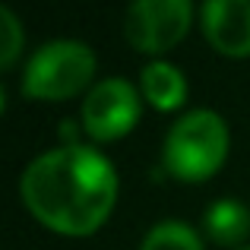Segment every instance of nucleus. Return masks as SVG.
I'll return each mask as SVG.
<instances>
[{
  "label": "nucleus",
  "mask_w": 250,
  "mask_h": 250,
  "mask_svg": "<svg viewBox=\"0 0 250 250\" xmlns=\"http://www.w3.org/2000/svg\"><path fill=\"white\" fill-rule=\"evenodd\" d=\"M19 193L42 225L61 234H92L117 200L114 165L92 146H61L42 152L22 171Z\"/></svg>",
  "instance_id": "nucleus-1"
},
{
  "label": "nucleus",
  "mask_w": 250,
  "mask_h": 250,
  "mask_svg": "<svg viewBox=\"0 0 250 250\" xmlns=\"http://www.w3.org/2000/svg\"><path fill=\"white\" fill-rule=\"evenodd\" d=\"M228 155V127L215 111H190L168 130L162 165L177 181H206Z\"/></svg>",
  "instance_id": "nucleus-2"
},
{
  "label": "nucleus",
  "mask_w": 250,
  "mask_h": 250,
  "mask_svg": "<svg viewBox=\"0 0 250 250\" xmlns=\"http://www.w3.org/2000/svg\"><path fill=\"white\" fill-rule=\"evenodd\" d=\"M92 73H95V54L89 44L61 38V42L42 44L29 57L22 73V92L42 102H61L85 89Z\"/></svg>",
  "instance_id": "nucleus-3"
},
{
  "label": "nucleus",
  "mask_w": 250,
  "mask_h": 250,
  "mask_svg": "<svg viewBox=\"0 0 250 250\" xmlns=\"http://www.w3.org/2000/svg\"><path fill=\"white\" fill-rule=\"evenodd\" d=\"M83 130L92 140H121L140 121V95L127 80L111 76L92 85L83 102Z\"/></svg>",
  "instance_id": "nucleus-4"
},
{
  "label": "nucleus",
  "mask_w": 250,
  "mask_h": 250,
  "mask_svg": "<svg viewBox=\"0 0 250 250\" xmlns=\"http://www.w3.org/2000/svg\"><path fill=\"white\" fill-rule=\"evenodd\" d=\"M190 16L187 0H140L127 10V38L143 54H162L187 35Z\"/></svg>",
  "instance_id": "nucleus-5"
},
{
  "label": "nucleus",
  "mask_w": 250,
  "mask_h": 250,
  "mask_svg": "<svg viewBox=\"0 0 250 250\" xmlns=\"http://www.w3.org/2000/svg\"><path fill=\"white\" fill-rule=\"evenodd\" d=\"M209 44L225 57L250 54V0H209L200 6Z\"/></svg>",
  "instance_id": "nucleus-6"
},
{
  "label": "nucleus",
  "mask_w": 250,
  "mask_h": 250,
  "mask_svg": "<svg viewBox=\"0 0 250 250\" xmlns=\"http://www.w3.org/2000/svg\"><path fill=\"white\" fill-rule=\"evenodd\" d=\"M206 234L222 247H234L250 234V209L241 200H215L203 212Z\"/></svg>",
  "instance_id": "nucleus-7"
},
{
  "label": "nucleus",
  "mask_w": 250,
  "mask_h": 250,
  "mask_svg": "<svg viewBox=\"0 0 250 250\" xmlns=\"http://www.w3.org/2000/svg\"><path fill=\"white\" fill-rule=\"evenodd\" d=\"M143 95L159 111H174L187 98V80H184V73L177 67H171L165 61H155L143 70Z\"/></svg>",
  "instance_id": "nucleus-8"
},
{
  "label": "nucleus",
  "mask_w": 250,
  "mask_h": 250,
  "mask_svg": "<svg viewBox=\"0 0 250 250\" xmlns=\"http://www.w3.org/2000/svg\"><path fill=\"white\" fill-rule=\"evenodd\" d=\"M140 250H203V241L187 222H159Z\"/></svg>",
  "instance_id": "nucleus-9"
},
{
  "label": "nucleus",
  "mask_w": 250,
  "mask_h": 250,
  "mask_svg": "<svg viewBox=\"0 0 250 250\" xmlns=\"http://www.w3.org/2000/svg\"><path fill=\"white\" fill-rule=\"evenodd\" d=\"M19 51H22V25L13 16V10L0 3V67L16 63Z\"/></svg>",
  "instance_id": "nucleus-10"
},
{
  "label": "nucleus",
  "mask_w": 250,
  "mask_h": 250,
  "mask_svg": "<svg viewBox=\"0 0 250 250\" xmlns=\"http://www.w3.org/2000/svg\"><path fill=\"white\" fill-rule=\"evenodd\" d=\"M3 104H6V92H3V85H0V111H3Z\"/></svg>",
  "instance_id": "nucleus-11"
},
{
  "label": "nucleus",
  "mask_w": 250,
  "mask_h": 250,
  "mask_svg": "<svg viewBox=\"0 0 250 250\" xmlns=\"http://www.w3.org/2000/svg\"><path fill=\"white\" fill-rule=\"evenodd\" d=\"M241 250H250V247H241Z\"/></svg>",
  "instance_id": "nucleus-12"
}]
</instances>
